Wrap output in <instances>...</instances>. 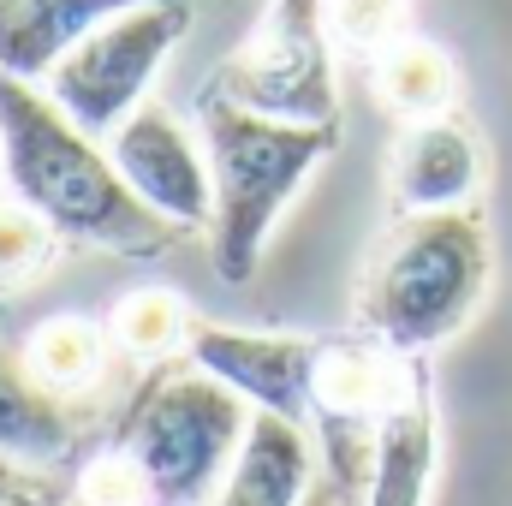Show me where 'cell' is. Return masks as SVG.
<instances>
[{
	"mask_svg": "<svg viewBox=\"0 0 512 506\" xmlns=\"http://www.w3.org/2000/svg\"><path fill=\"white\" fill-rule=\"evenodd\" d=\"M251 405L197 370L191 358H161L126 399L114 441L78 471L84 506H209L221 495L245 435Z\"/></svg>",
	"mask_w": 512,
	"mask_h": 506,
	"instance_id": "1",
	"label": "cell"
},
{
	"mask_svg": "<svg viewBox=\"0 0 512 506\" xmlns=\"http://www.w3.org/2000/svg\"><path fill=\"white\" fill-rule=\"evenodd\" d=\"M0 179L66 245L114 256H161L185 227L161 221L114 167V155L78 126L42 84L0 72Z\"/></svg>",
	"mask_w": 512,
	"mask_h": 506,
	"instance_id": "2",
	"label": "cell"
},
{
	"mask_svg": "<svg viewBox=\"0 0 512 506\" xmlns=\"http://www.w3.org/2000/svg\"><path fill=\"white\" fill-rule=\"evenodd\" d=\"M489 227L483 209H423L399 215L387 233L364 286H358V322L370 340H382L399 358H423L429 346L453 340L483 292H489Z\"/></svg>",
	"mask_w": 512,
	"mask_h": 506,
	"instance_id": "3",
	"label": "cell"
},
{
	"mask_svg": "<svg viewBox=\"0 0 512 506\" xmlns=\"http://www.w3.org/2000/svg\"><path fill=\"white\" fill-rule=\"evenodd\" d=\"M197 131L209 149L215 179V221H209V256L227 286L251 280L268 233L280 227L298 185L322 167V155L340 143V126H304L239 108L221 90L197 96Z\"/></svg>",
	"mask_w": 512,
	"mask_h": 506,
	"instance_id": "4",
	"label": "cell"
},
{
	"mask_svg": "<svg viewBox=\"0 0 512 506\" xmlns=\"http://www.w3.org/2000/svg\"><path fill=\"white\" fill-rule=\"evenodd\" d=\"M185 30H191V6L185 0H143V6L120 12V18H108L102 30H90L42 78V90L90 137H114L143 108L149 78L185 42Z\"/></svg>",
	"mask_w": 512,
	"mask_h": 506,
	"instance_id": "5",
	"label": "cell"
},
{
	"mask_svg": "<svg viewBox=\"0 0 512 506\" xmlns=\"http://www.w3.org/2000/svg\"><path fill=\"white\" fill-rule=\"evenodd\" d=\"M328 0H268L262 24L221 60L209 90L233 96L239 108L304 120V126H340L334 108V60H328Z\"/></svg>",
	"mask_w": 512,
	"mask_h": 506,
	"instance_id": "6",
	"label": "cell"
},
{
	"mask_svg": "<svg viewBox=\"0 0 512 506\" xmlns=\"http://www.w3.org/2000/svg\"><path fill=\"white\" fill-rule=\"evenodd\" d=\"M316 352L322 340L310 334H256V328H227V322H197L185 340V358L215 381H227L251 411L304 423V429H310Z\"/></svg>",
	"mask_w": 512,
	"mask_h": 506,
	"instance_id": "7",
	"label": "cell"
},
{
	"mask_svg": "<svg viewBox=\"0 0 512 506\" xmlns=\"http://www.w3.org/2000/svg\"><path fill=\"white\" fill-rule=\"evenodd\" d=\"M108 155L131 191L173 227L197 233L215 221V179L191 131L179 126L161 102H143L126 126L108 137Z\"/></svg>",
	"mask_w": 512,
	"mask_h": 506,
	"instance_id": "8",
	"label": "cell"
},
{
	"mask_svg": "<svg viewBox=\"0 0 512 506\" xmlns=\"http://www.w3.org/2000/svg\"><path fill=\"white\" fill-rule=\"evenodd\" d=\"M477 179H483L477 137L459 126L453 114L411 120L405 137L393 143L387 191H393L399 215H423V209H465V203L477 197Z\"/></svg>",
	"mask_w": 512,
	"mask_h": 506,
	"instance_id": "9",
	"label": "cell"
},
{
	"mask_svg": "<svg viewBox=\"0 0 512 506\" xmlns=\"http://www.w3.org/2000/svg\"><path fill=\"white\" fill-rule=\"evenodd\" d=\"M435 477V393L423 358H405L399 393L382 417L376 441V477H370V506H423Z\"/></svg>",
	"mask_w": 512,
	"mask_h": 506,
	"instance_id": "10",
	"label": "cell"
},
{
	"mask_svg": "<svg viewBox=\"0 0 512 506\" xmlns=\"http://www.w3.org/2000/svg\"><path fill=\"white\" fill-rule=\"evenodd\" d=\"M84 411L30 376L24 346L0 334V453L18 465H60L78 453Z\"/></svg>",
	"mask_w": 512,
	"mask_h": 506,
	"instance_id": "11",
	"label": "cell"
},
{
	"mask_svg": "<svg viewBox=\"0 0 512 506\" xmlns=\"http://www.w3.org/2000/svg\"><path fill=\"white\" fill-rule=\"evenodd\" d=\"M143 0H0V72L42 84L90 30Z\"/></svg>",
	"mask_w": 512,
	"mask_h": 506,
	"instance_id": "12",
	"label": "cell"
},
{
	"mask_svg": "<svg viewBox=\"0 0 512 506\" xmlns=\"http://www.w3.org/2000/svg\"><path fill=\"white\" fill-rule=\"evenodd\" d=\"M316 477V441L304 423L256 411L251 435L221 483L215 506H304V489Z\"/></svg>",
	"mask_w": 512,
	"mask_h": 506,
	"instance_id": "13",
	"label": "cell"
},
{
	"mask_svg": "<svg viewBox=\"0 0 512 506\" xmlns=\"http://www.w3.org/2000/svg\"><path fill=\"white\" fill-rule=\"evenodd\" d=\"M370 78H376L382 108L399 114L405 126L453 114V102H459V66H453V54L435 48V42H423V36H393L382 54L370 60Z\"/></svg>",
	"mask_w": 512,
	"mask_h": 506,
	"instance_id": "14",
	"label": "cell"
},
{
	"mask_svg": "<svg viewBox=\"0 0 512 506\" xmlns=\"http://www.w3.org/2000/svg\"><path fill=\"white\" fill-rule=\"evenodd\" d=\"M108 352H114V334L96 328L90 316H48V322H36L30 340H24L30 376L42 381L48 393H60V399L90 393V387L102 381V370H108Z\"/></svg>",
	"mask_w": 512,
	"mask_h": 506,
	"instance_id": "15",
	"label": "cell"
},
{
	"mask_svg": "<svg viewBox=\"0 0 512 506\" xmlns=\"http://www.w3.org/2000/svg\"><path fill=\"white\" fill-rule=\"evenodd\" d=\"M191 328H197V316H191L185 298L167 292V286H137V292H126V298L114 304V316H108L114 346L131 352V358H155V364H161V358H185Z\"/></svg>",
	"mask_w": 512,
	"mask_h": 506,
	"instance_id": "16",
	"label": "cell"
},
{
	"mask_svg": "<svg viewBox=\"0 0 512 506\" xmlns=\"http://www.w3.org/2000/svg\"><path fill=\"white\" fill-rule=\"evenodd\" d=\"M60 233H54V221H42L30 203H18L12 191L0 197V292H12V286H30V280H42L54 262H60Z\"/></svg>",
	"mask_w": 512,
	"mask_h": 506,
	"instance_id": "17",
	"label": "cell"
},
{
	"mask_svg": "<svg viewBox=\"0 0 512 506\" xmlns=\"http://www.w3.org/2000/svg\"><path fill=\"white\" fill-rule=\"evenodd\" d=\"M328 36L376 60L399 36V0H328Z\"/></svg>",
	"mask_w": 512,
	"mask_h": 506,
	"instance_id": "18",
	"label": "cell"
},
{
	"mask_svg": "<svg viewBox=\"0 0 512 506\" xmlns=\"http://www.w3.org/2000/svg\"><path fill=\"white\" fill-rule=\"evenodd\" d=\"M30 495H42V489L30 483V471L0 453V506H18V501H30Z\"/></svg>",
	"mask_w": 512,
	"mask_h": 506,
	"instance_id": "19",
	"label": "cell"
},
{
	"mask_svg": "<svg viewBox=\"0 0 512 506\" xmlns=\"http://www.w3.org/2000/svg\"><path fill=\"white\" fill-rule=\"evenodd\" d=\"M18 506H48V495H30V501H18Z\"/></svg>",
	"mask_w": 512,
	"mask_h": 506,
	"instance_id": "20",
	"label": "cell"
},
{
	"mask_svg": "<svg viewBox=\"0 0 512 506\" xmlns=\"http://www.w3.org/2000/svg\"><path fill=\"white\" fill-rule=\"evenodd\" d=\"M72 506H84V501H72Z\"/></svg>",
	"mask_w": 512,
	"mask_h": 506,
	"instance_id": "21",
	"label": "cell"
}]
</instances>
